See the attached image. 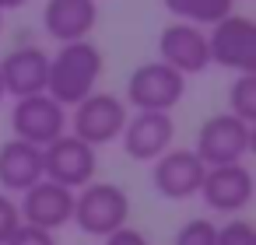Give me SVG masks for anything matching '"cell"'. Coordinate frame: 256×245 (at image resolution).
<instances>
[{"label":"cell","mask_w":256,"mask_h":245,"mask_svg":"<svg viewBox=\"0 0 256 245\" xmlns=\"http://www.w3.org/2000/svg\"><path fill=\"white\" fill-rule=\"evenodd\" d=\"M102 70H106V60H102V49L92 39L60 42V49L50 56L46 95L53 102H60L64 109H74L81 98H88L98 88Z\"/></svg>","instance_id":"6da1fadb"},{"label":"cell","mask_w":256,"mask_h":245,"mask_svg":"<svg viewBox=\"0 0 256 245\" xmlns=\"http://www.w3.org/2000/svg\"><path fill=\"white\" fill-rule=\"evenodd\" d=\"M84 235L106 238L109 231L123 228L130 221V196L116 182H88L74 189V217H70Z\"/></svg>","instance_id":"7a4b0ae2"},{"label":"cell","mask_w":256,"mask_h":245,"mask_svg":"<svg viewBox=\"0 0 256 245\" xmlns=\"http://www.w3.org/2000/svg\"><path fill=\"white\" fill-rule=\"evenodd\" d=\"M249 151H252V123H246V119H238L232 112H218V116L204 119V126L196 130L193 154L207 168L246 161Z\"/></svg>","instance_id":"3957f363"},{"label":"cell","mask_w":256,"mask_h":245,"mask_svg":"<svg viewBox=\"0 0 256 245\" xmlns=\"http://www.w3.org/2000/svg\"><path fill=\"white\" fill-rule=\"evenodd\" d=\"M186 95V77L179 70H172L168 63L154 60V63H140L130 81H126V105H134L137 112H172Z\"/></svg>","instance_id":"277c9868"},{"label":"cell","mask_w":256,"mask_h":245,"mask_svg":"<svg viewBox=\"0 0 256 245\" xmlns=\"http://www.w3.org/2000/svg\"><path fill=\"white\" fill-rule=\"evenodd\" d=\"M207 56H210V63L235 70V74L256 70V25H252V18L232 11L228 18L214 21L207 32Z\"/></svg>","instance_id":"5b68a950"},{"label":"cell","mask_w":256,"mask_h":245,"mask_svg":"<svg viewBox=\"0 0 256 245\" xmlns=\"http://www.w3.org/2000/svg\"><path fill=\"white\" fill-rule=\"evenodd\" d=\"M98 147L84 144L74 133H60L56 140H50L42 147V175L67 186V189H81L95 179L98 172Z\"/></svg>","instance_id":"8992f818"},{"label":"cell","mask_w":256,"mask_h":245,"mask_svg":"<svg viewBox=\"0 0 256 245\" xmlns=\"http://www.w3.org/2000/svg\"><path fill=\"white\" fill-rule=\"evenodd\" d=\"M123 123H126V102L109 95V91H92L88 98H81L74 105L70 133L92 147H102L123 133Z\"/></svg>","instance_id":"52a82bcc"},{"label":"cell","mask_w":256,"mask_h":245,"mask_svg":"<svg viewBox=\"0 0 256 245\" xmlns=\"http://www.w3.org/2000/svg\"><path fill=\"white\" fill-rule=\"evenodd\" d=\"M214 214H228L238 217L249 203H252V172L246 161H232V165H214L204 172L200 193H196Z\"/></svg>","instance_id":"ba28073f"},{"label":"cell","mask_w":256,"mask_h":245,"mask_svg":"<svg viewBox=\"0 0 256 245\" xmlns=\"http://www.w3.org/2000/svg\"><path fill=\"white\" fill-rule=\"evenodd\" d=\"M11 130H14V137H22V140H28L36 147H46L50 140H56L60 133H67V109L60 102H53L46 91L42 95L14 98Z\"/></svg>","instance_id":"9c48e42d"},{"label":"cell","mask_w":256,"mask_h":245,"mask_svg":"<svg viewBox=\"0 0 256 245\" xmlns=\"http://www.w3.org/2000/svg\"><path fill=\"white\" fill-rule=\"evenodd\" d=\"M207 165L193 154V147H168L151 161V186L165 200H190L200 193Z\"/></svg>","instance_id":"30bf717a"},{"label":"cell","mask_w":256,"mask_h":245,"mask_svg":"<svg viewBox=\"0 0 256 245\" xmlns=\"http://www.w3.org/2000/svg\"><path fill=\"white\" fill-rule=\"evenodd\" d=\"M158 60L168 63L172 70H179L182 77L190 74H204L210 67V56H207V32L200 25H190V21H172L162 28L158 35Z\"/></svg>","instance_id":"8fae6325"},{"label":"cell","mask_w":256,"mask_h":245,"mask_svg":"<svg viewBox=\"0 0 256 245\" xmlns=\"http://www.w3.org/2000/svg\"><path fill=\"white\" fill-rule=\"evenodd\" d=\"M172 137H176L172 112H134L123 123L120 144H123L126 158H134V161H154L158 154H165L172 147Z\"/></svg>","instance_id":"7c38bea8"},{"label":"cell","mask_w":256,"mask_h":245,"mask_svg":"<svg viewBox=\"0 0 256 245\" xmlns=\"http://www.w3.org/2000/svg\"><path fill=\"white\" fill-rule=\"evenodd\" d=\"M18 214L25 224H39L46 231H56L64 224H70V217H74V189H67L53 179H39L36 186H28L22 193Z\"/></svg>","instance_id":"4fadbf2b"},{"label":"cell","mask_w":256,"mask_h":245,"mask_svg":"<svg viewBox=\"0 0 256 245\" xmlns=\"http://www.w3.org/2000/svg\"><path fill=\"white\" fill-rule=\"evenodd\" d=\"M50 77V53L39 46H18L0 60V81L4 95L25 98V95H42Z\"/></svg>","instance_id":"5bb4252c"},{"label":"cell","mask_w":256,"mask_h":245,"mask_svg":"<svg viewBox=\"0 0 256 245\" xmlns=\"http://www.w3.org/2000/svg\"><path fill=\"white\" fill-rule=\"evenodd\" d=\"M98 25V4L95 0H46L42 7V28L56 42H78L88 39Z\"/></svg>","instance_id":"9a60e30c"},{"label":"cell","mask_w":256,"mask_h":245,"mask_svg":"<svg viewBox=\"0 0 256 245\" xmlns=\"http://www.w3.org/2000/svg\"><path fill=\"white\" fill-rule=\"evenodd\" d=\"M42 175V147L11 137L8 144H0V186L8 193H25L28 186H36Z\"/></svg>","instance_id":"2e32d148"},{"label":"cell","mask_w":256,"mask_h":245,"mask_svg":"<svg viewBox=\"0 0 256 245\" xmlns=\"http://www.w3.org/2000/svg\"><path fill=\"white\" fill-rule=\"evenodd\" d=\"M162 4L172 18L200 25V28H210L214 21H221L235 11V0H162Z\"/></svg>","instance_id":"e0dca14e"},{"label":"cell","mask_w":256,"mask_h":245,"mask_svg":"<svg viewBox=\"0 0 256 245\" xmlns=\"http://www.w3.org/2000/svg\"><path fill=\"white\" fill-rule=\"evenodd\" d=\"M232 116L246 119V123H256V70L249 74H238L228 88V109Z\"/></svg>","instance_id":"ac0fdd59"},{"label":"cell","mask_w":256,"mask_h":245,"mask_svg":"<svg viewBox=\"0 0 256 245\" xmlns=\"http://www.w3.org/2000/svg\"><path fill=\"white\" fill-rule=\"evenodd\" d=\"M214 238H218V224L210 217H190L176 231L172 245H214Z\"/></svg>","instance_id":"d6986e66"},{"label":"cell","mask_w":256,"mask_h":245,"mask_svg":"<svg viewBox=\"0 0 256 245\" xmlns=\"http://www.w3.org/2000/svg\"><path fill=\"white\" fill-rule=\"evenodd\" d=\"M214 245H256V228L246 217H228V224H218Z\"/></svg>","instance_id":"ffe728a7"},{"label":"cell","mask_w":256,"mask_h":245,"mask_svg":"<svg viewBox=\"0 0 256 245\" xmlns=\"http://www.w3.org/2000/svg\"><path fill=\"white\" fill-rule=\"evenodd\" d=\"M4 245H56V235L46 231V228H39V224H25L22 221Z\"/></svg>","instance_id":"44dd1931"},{"label":"cell","mask_w":256,"mask_h":245,"mask_svg":"<svg viewBox=\"0 0 256 245\" xmlns=\"http://www.w3.org/2000/svg\"><path fill=\"white\" fill-rule=\"evenodd\" d=\"M22 224V214H18V203L11 200V196H4L0 193V245H4L8 238H11V231Z\"/></svg>","instance_id":"7402d4cb"},{"label":"cell","mask_w":256,"mask_h":245,"mask_svg":"<svg viewBox=\"0 0 256 245\" xmlns=\"http://www.w3.org/2000/svg\"><path fill=\"white\" fill-rule=\"evenodd\" d=\"M102 245H151V238H148L144 231H137V228L123 224V228L109 231V235L102 238Z\"/></svg>","instance_id":"603a6c76"},{"label":"cell","mask_w":256,"mask_h":245,"mask_svg":"<svg viewBox=\"0 0 256 245\" xmlns=\"http://www.w3.org/2000/svg\"><path fill=\"white\" fill-rule=\"evenodd\" d=\"M25 4H28V0H0V11L8 14V11H18V7H25Z\"/></svg>","instance_id":"cb8c5ba5"},{"label":"cell","mask_w":256,"mask_h":245,"mask_svg":"<svg viewBox=\"0 0 256 245\" xmlns=\"http://www.w3.org/2000/svg\"><path fill=\"white\" fill-rule=\"evenodd\" d=\"M0 102H4V81H0Z\"/></svg>","instance_id":"d4e9b609"},{"label":"cell","mask_w":256,"mask_h":245,"mask_svg":"<svg viewBox=\"0 0 256 245\" xmlns=\"http://www.w3.org/2000/svg\"><path fill=\"white\" fill-rule=\"evenodd\" d=\"M0 32H4V11H0Z\"/></svg>","instance_id":"484cf974"}]
</instances>
